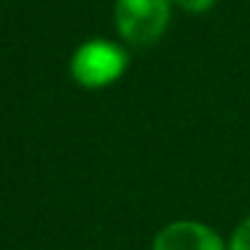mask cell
<instances>
[{"instance_id":"1","label":"cell","mask_w":250,"mask_h":250,"mask_svg":"<svg viewBox=\"0 0 250 250\" xmlns=\"http://www.w3.org/2000/svg\"><path fill=\"white\" fill-rule=\"evenodd\" d=\"M172 0H116V27L126 43L148 49L164 35Z\"/></svg>"},{"instance_id":"2","label":"cell","mask_w":250,"mask_h":250,"mask_svg":"<svg viewBox=\"0 0 250 250\" xmlns=\"http://www.w3.org/2000/svg\"><path fill=\"white\" fill-rule=\"evenodd\" d=\"M126 70V54L108 41H89L73 54L70 73L81 86L103 89L119 81Z\"/></svg>"},{"instance_id":"3","label":"cell","mask_w":250,"mask_h":250,"mask_svg":"<svg viewBox=\"0 0 250 250\" xmlns=\"http://www.w3.org/2000/svg\"><path fill=\"white\" fill-rule=\"evenodd\" d=\"M153 250H229L210 226L199 221H172L156 234Z\"/></svg>"},{"instance_id":"4","label":"cell","mask_w":250,"mask_h":250,"mask_svg":"<svg viewBox=\"0 0 250 250\" xmlns=\"http://www.w3.org/2000/svg\"><path fill=\"white\" fill-rule=\"evenodd\" d=\"M229 250H250V218H245L237 226L231 242H229Z\"/></svg>"},{"instance_id":"5","label":"cell","mask_w":250,"mask_h":250,"mask_svg":"<svg viewBox=\"0 0 250 250\" xmlns=\"http://www.w3.org/2000/svg\"><path fill=\"white\" fill-rule=\"evenodd\" d=\"M172 3L180 6L183 11H188V14H205L215 6V0H172Z\"/></svg>"}]
</instances>
